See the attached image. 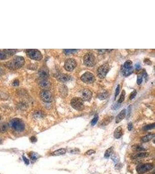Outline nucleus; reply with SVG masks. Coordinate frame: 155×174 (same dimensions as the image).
<instances>
[{
  "mask_svg": "<svg viewBox=\"0 0 155 174\" xmlns=\"http://www.w3.org/2000/svg\"><path fill=\"white\" fill-rule=\"evenodd\" d=\"M24 59L22 56H17L14 57L13 60L7 62L6 66L10 69H20L24 65Z\"/></svg>",
  "mask_w": 155,
  "mask_h": 174,
  "instance_id": "nucleus-1",
  "label": "nucleus"
},
{
  "mask_svg": "<svg viewBox=\"0 0 155 174\" xmlns=\"http://www.w3.org/2000/svg\"><path fill=\"white\" fill-rule=\"evenodd\" d=\"M9 124L12 129L17 132H22L25 128V125L22 120L17 118L12 119Z\"/></svg>",
  "mask_w": 155,
  "mask_h": 174,
  "instance_id": "nucleus-2",
  "label": "nucleus"
},
{
  "mask_svg": "<svg viewBox=\"0 0 155 174\" xmlns=\"http://www.w3.org/2000/svg\"><path fill=\"white\" fill-rule=\"evenodd\" d=\"M71 106L74 108V109L80 111L83 110L84 107V100L82 99L81 97H74L71 99L70 102Z\"/></svg>",
  "mask_w": 155,
  "mask_h": 174,
  "instance_id": "nucleus-3",
  "label": "nucleus"
},
{
  "mask_svg": "<svg viewBox=\"0 0 155 174\" xmlns=\"http://www.w3.org/2000/svg\"><path fill=\"white\" fill-rule=\"evenodd\" d=\"M83 61L85 65L89 67H92L96 64L95 57L91 52H88L85 54L83 57Z\"/></svg>",
  "mask_w": 155,
  "mask_h": 174,
  "instance_id": "nucleus-4",
  "label": "nucleus"
},
{
  "mask_svg": "<svg viewBox=\"0 0 155 174\" xmlns=\"http://www.w3.org/2000/svg\"><path fill=\"white\" fill-rule=\"evenodd\" d=\"M26 54L30 58L35 60H40L43 58V55L41 52L37 49H27L26 50Z\"/></svg>",
  "mask_w": 155,
  "mask_h": 174,
  "instance_id": "nucleus-5",
  "label": "nucleus"
},
{
  "mask_svg": "<svg viewBox=\"0 0 155 174\" xmlns=\"http://www.w3.org/2000/svg\"><path fill=\"white\" fill-rule=\"evenodd\" d=\"M153 168V164L147 163L143 164H139L137 167L136 170L137 172L139 174H142L149 171L150 170H152Z\"/></svg>",
  "mask_w": 155,
  "mask_h": 174,
  "instance_id": "nucleus-6",
  "label": "nucleus"
},
{
  "mask_svg": "<svg viewBox=\"0 0 155 174\" xmlns=\"http://www.w3.org/2000/svg\"><path fill=\"white\" fill-rule=\"evenodd\" d=\"M109 70V64L106 63L105 64H102L98 68L97 71L98 76L100 78H104L105 77L106 74Z\"/></svg>",
  "mask_w": 155,
  "mask_h": 174,
  "instance_id": "nucleus-7",
  "label": "nucleus"
},
{
  "mask_svg": "<svg viewBox=\"0 0 155 174\" xmlns=\"http://www.w3.org/2000/svg\"><path fill=\"white\" fill-rule=\"evenodd\" d=\"M81 80L84 83L86 84H91L95 81V76H94L92 73L87 71V72H85L82 75L81 77Z\"/></svg>",
  "mask_w": 155,
  "mask_h": 174,
  "instance_id": "nucleus-8",
  "label": "nucleus"
},
{
  "mask_svg": "<svg viewBox=\"0 0 155 174\" xmlns=\"http://www.w3.org/2000/svg\"><path fill=\"white\" fill-rule=\"evenodd\" d=\"M40 97L45 102H51L52 99V93L48 90L44 89L40 92Z\"/></svg>",
  "mask_w": 155,
  "mask_h": 174,
  "instance_id": "nucleus-9",
  "label": "nucleus"
},
{
  "mask_svg": "<svg viewBox=\"0 0 155 174\" xmlns=\"http://www.w3.org/2000/svg\"><path fill=\"white\" fill-rule=\"evenodd\" d=\"M77 63L76 60L73 59H67L64 62V67L66 70L68 71H71L76 67Z\"/></svg>",
  "mask_w": 155,
  "mask_h": 174,
  "instance_id": "nucleus-10",
  "label": "nucleus"
},
{
  "mask_svg": "<svg viewBox=\"0 0 155 174\" xmlns=\"http://www.w3.org/2000/svg\"><path fill=\"white\" fill-rule=\"evenodd\" d=\"M92 93L91 91L88 89H84L81 92L82 99L84 101H89L92 98Z\"/></svg>",
  "mask_w": 155,
  "mask_h": 174,
  "instance_id": "nucleus-11",
  "label": "nucleus"
},
{
  "mask_svg": "<svg viewBox=\"0 0 155 174\" xmlns=\"http://www.w3.org/2000/svg\"><path fill=\"white\" fill-rule=\"evenodd\" d=\"M38 84H39L41 88L44 89L50 88L51 87L50 82L47 79H42V78H41L38 81Z\"/></svg>",
  "mask_w": 155,
  "mask_h": 174,
  "instance_id": "nucleus-12",
  "label": "nucleus"
},
{
  "mask_svg": "<svg viewBox=\"0 0 155 174\" xmlns=\"http://www.w3.org/2000/svg\"><path fill=\"white\" fill-rule=\"evenodd\" d=\"M38 75L42 79H47L49 77L48 70L45 67L41 68L38 71Z\"/></svg>",
  "mask_w": 155,
  "mask_h": 174,
  "instance_id": "nucleus-13",
  "label": "nucleus"
},
{
  "mask_svg": "<svg viewBox=\"0 0 155 174\" xmlns=\"http://www.w3.org/2000/svg\"><path fill=\"white\" fill-rule=\"evenodd\" d=\"M126 110L125 109H123V110H121L120 111L119 114H118L116 118V123H120V121H121L122 120H123L124 118H125V116H126Z\"/></svg>",
  "mask_w": 155,
  "mask_h": 174,
  "instance_id": "nucleus-14",
  "label": "nucleus"
},
{
  "mask_svg": "<svg viewBox=\"0 0 155 174\" xmlns=\"http://www.w3.org/2000/svg\"><path fill=\"white\" fill-rule=\"evenodd\" d=\"M123 135V128L121 126L118 127L116 130H114V136L115 138L119 139Z\"/></svg>",
  "mask_w": 155,
  "mask_h": 174,
  "instance_id": "nucleus-15",
  "label": "nucleus"
},
{
  "mask_svg": "<svg viewBox=\"0 0 155 174\" xmlns=\"http://www.w3.org/2000/svg\"><path fill=\"white\" fill-rule=\"evenodd\" d=\"M57 79L61 82H67L71 80V77L68 74H61L57 76Z\"/></svg>",
  "mask_w": 155,
  "mask_h": 174,
  "instance_id": "nucleus-16",
  "label": "nucleus"
},
{
  "mask_svg": "<svg viewBox=\"0 0 155 174\" xmlns=\"http://www.w3.org/2000/svg\"><path fill=\"white\" fill-rule=\"evenodd\" d=\"M134 68L132 66L128 68H123V70H122V73H123V76L125 77L130 76V74H131L133 73Z\"/></svg>",
  "mask_w": 155,
  "mask_h": 174,
  "instance_id": "nucleus-17",
  "label": "nucleus"
},
{
  "mask_svg": "<svg viewBox=\"0 0 155 174\" xmlns=\"http://www.w3.org/2000/svg\"><path fill=\"white\" fill-rule=\"evenodd\" d=\"M154 137H155L154 134H149V135L144 136H142L141 137V142H142L143 143L148 142H149L150 140H151Z\"/></svg>",
  "mask_w": 155,
  "mask_h": 174,
  "instance_id": "nucleus-18",
  "label": "nucleus"
},
{
  "mask_svg": "<svg viewBox=\"0 0 155 174\" xmlns=\"http://www.w3.org/2000/svg\"><path fill=\"white\" fill-rule=\"evenodd\" d=\"M149 154L147 152H140L137 153L134 156H132L131 157L132 158H134V159H136V158H145V157H147L149 156Z\"/></svg>",
  "mask_w": 155,
  "mask_h": 174,
  "instance_id": "nucleus-19",
  "label": "nucleus"
},
{
  "mask_svg": "<svg viewBox=\"0 0 155 174\" xmlns=\"http://www.w3.org/2000/svg\"><path fill=\"white\" fill-rule=\"evenodd\" d=\"M66 153V150L65 149H59L58 150H56L54 152L52 153V155L55 156H61V155L64 154Z\"/></svg>",
  "mask_w": 155,
  "mask_h": 174,
  "instance_id": "nucleus-20",
  "label": "nucleus"
},
{
  "mask_svg": "<svg viewBox=\"0 0 155 174\" xmlns=\"http://www.w3.org/2000/svg\"><path fill=\"white\" fill-rule=\"evenodd\" d=\"M112 152H113V147H110V148H109V149H107L106 150L105 153H104V158H106V159L110 158V157L111 154H112Z\"/></svg>",
  "mask_w": 155,
  "mask_h": 174,
  "instance_id": "nucleus-21",
  "label": "nucleus"
},
{
  "mask_svg": "<svg viewBox=\"0 0 155 174\" xmlns=\"http://www.w3.org/2000/svg\"><path fill=\"white\" fill-rule=\"evenodd\" d=\"M132 149H134V151H145V148L144 147V146H141V145H134L132 146Z\"/></svg>",
  "mask_w": 155,
  "mask_h": 174,
  "instance_id": "nucleus-22",
  "label": "nucleus"
},
{
  "mask_svg": "<svg viewBox=\"0 0 155 174\" xmlns=\"http://www.w3.org/2000/svg\"><path fill=\"white\" fill-rule=\"evenodd\" d=\"M29 157L32 161H36V160L38 159V158L39 157V156H38L36 153L30 152L29 153Z\"/></svg>",
  "mask_w": 155,
  "mask_h": 174,
  "instance_id": "nucleus-23",
  "label": "nucleus"
},
{
  "mask_svg": "<svg viewBox=\"0 0 155 174\" xmlns=\"http://www.w3.org/2000/svg\"><path fill=\"white\" fill-rule=\"evenodd\" d=\"M8 128V125L7 124L3 123L0 126V132L1 133H5Z\"/></svg>",
  "mask_w": 155,
  "mask_h": 174,
  "instance_id": "nucleus-24",
  "label": "nucleus"
},
{
  "mask_svg": "<svg viewBox=\"0 0 155 174\" xmlns=\"http://www.w3.org/2000/svg\"><path fill=\"white\" fill-rule=\"evenodd\" d=\"M108 95H109L108 92L106 91H104L103 92H102V93H101V94H99L98 98L99 99H101V100H104V99L107 98L108 96Z\"/></svg>",
  "mask_w": 155,
  "mask_h": 174,
  "instance_id": "nucleus-25",
  "label": "nucleus"
},
{
  "mask_svg": "<svg viewBox=\"0 0 155 174\" xmlns=\"http://www.w3.org/2000/svg\"><path fill=\"white\" fill-rule=\"evenodd\" d=\"M112 117H109L107 118H106V119H104L103 120H102V121H101V125H102V126H103V125H106L108 124H109L110 122H111V120H112Z\"/></svg>",
  "mask_w": 155,
  "mask_h": 174,
  "instance_id": "nucleus-26",
  "label": "nucleus"
},
{
  "mask_svg": "<svg viewBox=\"0 0 155 174\" xmlns=\"http://www.w3.org/2000/svg\"><path fill=\"white\" fill-rule=\"evenodd\" d=\"M3 52L6 53V55H13L16 52H17V50L16 49H5L3 50Z\"/></svg>",
  "mask_w": 155,
  "mask_h": 174,
  "instance_id": "nucleus-27",
  "label": "nucleus"
},
{
  "mask_svg": "<svg viewBox=\"0 0 155 174\" xmlns=\"http://www.w3.org/2000/svg\"><path fill=\"white\" fill-rule=\"evenodd\" d=\"M125 95V90H123V91H122V92H121V95H120V97L119 99H118L117 103H118L120 104V103H121L123 102V101L124 100Z\"/></svg>",
  "mask_w": 155,
  "mask_h": 174,
  "instance_id": "nucleus-28",
  "label": "nucleus"
},
{
  "mask_svg": "<svg viewBox=\"0 0 155 174\" xmlns=\"http://www.w3.org/2000/svg\"><path fill=\"white\" fill-rule=\"evenodd\" d=\"M64 53L66 54V55H69V54L71 53H74L75 52H77V50L76 49H64L63 50Z\"/></svg>",
  "mask_w": 155,
  "mask_h": 174,
  "instance_id": "nucleus-29",
  "label": "nucleus"
},
{
  "mask_svg": "<svg viewBox=\"0 0 155 174\" xmlns=\"http://www.w3.org/2000/svg\"><path fill=\"white\" fill-rule=\"evenodd\" d=\"M132 62L130 60L126 61V62L124 63V64L123 68H128L131 67V66H132Z\"/></svg>",
  "mask_w": 155,
  "mask_h": 174,
  "instance_id": "nucleus-30",
  "label": "nucleus"
},
{
  "mask_svg": "<svg viewBox=\"0 0 155 174\" xmlns=\"http://www.w3.org/2000/svg\"><path fill=\"white\" fill-rule=\"evenodd\" d=\"M155 128V123L152 124H149L146 125L144 127V130H152V129H153Z\"/></svg>",
  "mask_w": 155,
  "mask_h": 174,
  "instance_id": "nucleus-31",
  "label": "nucleus"
},
{
  "mask_svg": "<svg viewBox=\"0 0 155 174\" xmlns=\"http://www.w3.org/2000/svg\"><path fill=\"white\" fill-rule=\"evenodd\" d=\"M98 121V115H96V116L94 117L93 119L92 120L91 122V124L92 125H95L97 123Z\"/></svg>",
  "mask_w": 155,
  "mask_h": 174,
  "instance_id": "nucleus-32",
  "label": "nucleus"
},
{
  "mask_svg": "<svg viewBox=\"0 0 155 174\" xmlns=\"http://www.w3.org/2000/svg\"><path fill=\"white\" fill-rule=\"evenodd\" d=\"M34 116L36 118H41V117H43V113L41 112V111H36V112L34 114Z\"/></svg>",
  "mask_w": 155,
  "mask_h": 174,
  "instance_id": "nucleus-33",
  "label": "nucleus"
},
{
  "mask_svg": "<svg viewBox=\"0 0 155 174\" xmlns=\"http://www.w3.org/2000/svg\"><path fill=\"white\" fill-rule=\"evenodd\" d=\"M7 56L6 53H5L3 51H1L0 50V60H4L6 58Z\"/></svg>",
  "mask_w": 155,
  "mask_h": 174,
  "instance_id": "nucleus-34",
  "label": "nucleus"
},
{
  "mask_svg": "<svg viewBox=\"0 0 155 174\" xmlns=\"http://www.w3.org/2000/svg\"><path fill=\"white\" fill-rule=\"evenodd\" d=\"M142 74H139L138 76V78H137V84L138 85L141 84V83H142Z\"/></svg>",
  "mask_w": 155,
  "mask_h": 174,
  "instance_id": "nucleus-35",
  "label": "nucleus"
},
{
  "mask_svg": "<svg viewBox=\"0 0 155 174\" xmlns=\"http://www.w3.org/2000/svg\"><path fill=\"white\" fill-rule=\"evenodd\" d=\"M137 91H136L135 90H134V91L132 92V93L130 94V97H129V98H130V100H132V99H134V97H135V96L137 95Z\"/></svg>",
  "mask_w": 155,
  "mask_h": 174,
  "instance_id": "nucleus-36",
  "label": "nucleus"
},
{
  "mask_svg": "<svg viewBox=\"0 0 155 174\" xmlns=\"http://www.w3.org/2000/svg\"><path fill=\"white\" fill-rule=\"evenodd\" d=\"M120 85H117V88H116V92H115V99L116 98V97L117 96V95H118V93H119V92H120Z\"/></svg>",
  "mask_w": 155,
  "mask_h": 174,
  "instance_id": "nucleus-37",
  "label": "nucleus"
},
{
  "mask_svg": "<svg viewBox=\"0 0 155 174\" xmlns=\"http://www.w3.org/2000/svg\"><path fill=\"white\" fill-rule=\"evenodd\" d=\"M94 153H95V151L94 150H89L86 152V154L88 155V156H90V155H91L92 154H94Z\"/></svg>",
  "mask_w": 155,
  "mask_h": 174,
  "instance_id": "nucleus-38",
  "label": "nucleus"
},
{
  "mask_svg": "<svg viewBox=\"0 0 155 174\" xmlns=\"http://www.w3.org/2000/svg\"><path fill=\"white\" fill-rule=\"evenodd\" d=\"M12 85L15 87H17L19 86V81L18 80H15L13 81V83H12Z\"/></svg>",
  "mask_w": 155,
  "mask_h": 174,
  "instance_id": "nucleus-39",
  "label": "nucleus"
},
{
  "mask_svg": "<svg viewBox=\"0 0 155 174\" xmlns=\"http://www.w3.org/2000/svg\"><path fill=\"white\" fill-rule=\"evenodd\" d=\"M131 110V106H129L127 109V118H128L130 116Z\"/></svg>",
  "mask_w": 155,
  "mask_h": 174,
  "instance_id": "nucleus-40",
  "label": "nucleus"
},
{
  "mask_svg": "<svg viewBox=\"0 0 155 174\" xmlns=\"http://www.w3.org/2000/svg\"><path fill=\"white\" fill-rule=\"evenodd\" d=\"M22 157H23V161L24 162V163H25L26 165H29V160H28L27 158H26L25 156H23Z\"/></svg>",
  "mask_w": 155,
  "mask_h": 174,
  "instance_id": "nucleus-41",
  "label": "nucleus"
},
{
  "mask_svg": "<svg viewBox=\"0 0 155 174\" xmlns=\"http://www.w3.org/2000/svg\"><path fill=\"white\" fill-rule=\"evenodd\" d=\"M70 152L71 153H78L80 152V150L78 149H74L70 151Z\"/></svg>",
  "mask_w": 155,
  "mask_h": 174,
  "instance_id": "nucleus-42",
  "label": "nucleus"
},
{
  "mask_svg": "<svg viewBox=\"0 0 155 174\" xmlns=\"http://www.w3.org/2000/svg\"><path fill=\"white\" fill-rule=\"evenodd\" d=\"M133 128V125H132V123H129L128 124V130H131Z\"/></svg>",
  "mask_w": 155,
  "mask_h": 174,
  "instance_id": "nucleus-43",
  "label": "nucleus"
},
{
  "mask_svg": "<svg viewBox=\"0 0 155 174\" xmlns=\"http://www.w3.org/2000/svg\"><path fill=\"white\" fill-rule=\"evenodd\" d=\"M37 140V139L36 136H31L30 137V141L31 142H33V143L36 142Z\"/></svg>",
  "mask_w": 155,
  "mask_h": 174,
  "instance_id": "nucleus-44",
  "label": "nucleus"
},
{
  "mask_svg": "<svg viewBox=\"0 0 155 174\" xmlns=\"http://www.w3.org/2000/svg\"><path fill=\"white\" fill-rule=\"evenodd\" d=\"M120 103H117L116 104H115L114 106H113V109H114V110H116L117 108H118L120 107Z\"/></svg>",
  "mask_w": 155,
  "mask_h": 174,
  "instance_id": "nucleus-45",
  "label": "nucleus"
},
{
  "mask_svg": "<svg viewBox=\"0 0 155 174\" xmlns=\"http://www.w3.org/2000/svg\"><path fill=\"white\" fill-rule=\"evenodd\" d=\"M123 167V165H122L121 164H117L116 165V169H118V170H120V169H121V167Z\"/></svg>",
  "mask_w": 155,
  "mask_h": 174,
  "instance_id": "nucleus-46",
  "label": "nucleus"
},
{
  "mask_svg": "<svg viewBox=\"0 0 155 174\" xmlns=\"http://www.w3.org/2000/svg\"><path fill=\"white\" fill-rule=\"evenodd\" d=\"M135 67L136 70H139V69H140V68H141V66H140V64H139V63H137V64H135Z\"/></svg>",
  "mask_w": 155,
  "mask_h": 174,
  "instance_id": "nucleus-47",
  "label": "nucleus"
},
{
  "mask_svg": "<svg viewBox=\"0 0 155 174\" xmlns=\"http://www.w3.org/2000/svg\"><path fill=\"white\" fill-rule=\"evenodd\" d=\"M144 62H145V63L148 64H152L151 61H150L149 59H145V60H144Z\"/></svg>",
  "mask_w": 155,
  "mask_h": 174,
  "instance_id": "nucleus-48",
  "label": "nucleus"
},
{
  "mask_svg": "<svg viewBox=\"0 0 155 174\" xmlns=\"http://www.w3.org/2000/svg\"><path fill=\"white\" fill-rule=\"evenodd\" d=\"M142 76L144 77L145 78H146V77H147V76H148V75H147V73H146V72L145 70H144V72H143V74H142Z\"/></svg>",
  "mask_w": 155,
  "mask_h": 174,
  "instance_id": "nucleus-49",
  "label": "nucleus"
},
{
  "mask_svg": "<svg viewBox=\"0 0 155 174\" xmlns=\"http://www.w3.org/2000/svg\"><path fill=\"white\" fill-rule=\"evenodd\" d=\"M1 70H1V69H0V71H1Z\"/></svg>",
  "mask_w": 155,
  "mask_h": 174,
  "instance_id": "nucleus-50",
  "label": "nucleus"
},
{
  "mask_svg": "<svg viewBox=\"0 0 155 174\" xmlns=\"http://www.w3.org/2000/svg\"><path fill=\"white\" fill-rule=\"evenodd\" d=\"M1 139H0V143H1Z\"/></svg>",
  "mask_w": 155,
  "mask_h": 174,
  "instance_id": "nucleus-51",
  "label": "nucleus"
}]
</instances>
